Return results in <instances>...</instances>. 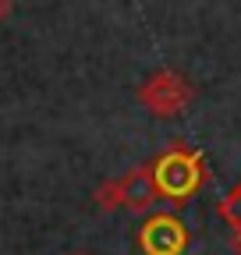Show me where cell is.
Listing matches in <instances>:
<instances>
[{
	"label": "cell",
	"mask_w": 241,
	"mask_h": 255,
	"mask_svg": "<svg viewBox=\"0 0 241 255\" xmlns=\"http://www.w3.org/2000/svg\"><path fill=\"white\" fill-rule=\"evenodd\" d=\"M153 177L160 188V199L185 206L188 199L199 195V188L206 184L209 170H206V156L199 149H185V145H170L153 159Z\"/></svg>",
	"instance_id": "1"
},
{
	"label": "cell",
	"mask_w": 241,
	"mask_h": 255,
	"mask_svg": "<svg viewBox=\"0 0 241 255\" xmlns=\"http://www.w3.org/2000/svg\"><path fill=\"white\" fill-rule=\"evenodd\" d=\"M192 96H195V89H192V82H188L185 75H177V71L163 68V71L149 75V78L142 82V89H138V103H142L149 114H153V117L170 121V117H177L181 110H188Z\"/></svg>",
	"instance_id": "2"
},
{
	"label": "cell",
	"mask_w": 241,
	"mask_h": 255,
	"mask_svg": "<svg viewBox=\"0 0 241 255\" xmlns=\"http://www.w3.org/2000/svg\"><path fill=\"white\" fill-rule=\"evenodd\" d=\"M188 227L174 213H149L135 234V245L142 255H185L188 252Z\"/></svg>",
	"instance_id": "3"
},
{
	"label": "cell",
	"mask_w": 241,
	"mask_h": 255,
	"mask_svg": "<svg viewBox=\"0 0 241 255\" xmlns=\"http://www.w3.org/2000/svg\"><path fill=\"white\" fill-rule=\"evenodd\" d=\"M120 191H124V209L131 213H149L160 199V188H156V177H153V163L145 167H135L120 177Z\"/></svg>",
	"instance_id": "4"
},
{
	"label": "cell",
	"mask_w": 241,
	"mask_h": 255,
	"mask_svg": "<svg viewBox=\"0 0 241 255\" xmlns=\"http://www.w3.org/2000/svg\"><path fill=\"white\" fill-rule=\"evenodd\" d=\"M220 216H224V223H227L231 234H234V248L241 252V181L220 199Z\"/></svg>",
	"instance_id": "5"
},
{
	"label": "cell",
	"mask_w": 241,
	"mask_h": 255,
	"mask_svg": "<svg viewBox=\"0 0 241 255\" xmlns=\"http://www.w3.org/2000/svg\"><path fill=\"white\" fill-rule=\"evenodd\" d=\"M93 202H96L103 213H114V209H120V206H124V191H120V177H114V181H103V184L93 191Z\"/></svg>",
	"instance_id": "6"
},
{
	"label": "cell",
	"mask_w": 241,
	"mask_h": 255,
	"mask_svg": "<svg viewBox=\"0 0 241 255\" xmlns=\"http://www.w3.org/2000/svg\"><path fill=\"white\" fill-rule=\"evenodd\" d=\"M11 11H14V0H0V21H7Z\"/></svg>",
	"instance_id": "7"
},
{
	"label": "cell",
	"mask_w": 241,
	"mask_h": 255,
	"mask_svg": "<svg viewBox=\"0 0 241 255\" xmlns=\"http://www.w3.org/2000/svg\"><path fill=\"white\" fill-rule=\"evenodd\" d=\"M71 255H89V252H71Z\"/></svg>",
	"instance_id": "8"
}]
</instances>
